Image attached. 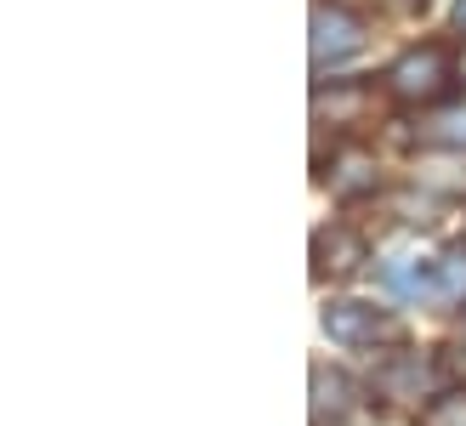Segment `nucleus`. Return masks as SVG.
Listing matches in <instances>:
<instances>
[{"mask_svg":"<svg viewBox=\"0 0 466 426\" xmlns=\"http://www.w3.org/2000/svg\"><path fill=\"white\" fill-rule=\"evenodd\" d=\"M387 91L399 103H438L450 91V52L444 46H410V52L387 68Z\"/></svg>","mask_w":466,"mask_h":426,"instance_id":"1","label":"nucleus"},{"mask_svg":"<svg viewBox=\"0 0 466 426\" xmlns=\"http://www.w3.org/2000/svg\"><path fill=\"white\" fill-rule=\"evenodd\" d=\"M364 46V23L341 6H313V68H336Z\"/></svg>","mask_w":466,"mask_h":426,"instance_id":"2","label":"nucleus"},{"mask_svg":"<svg viewBox=\"0 0 466 426\" xmlns=\"http://www.w3.org/2000/svg\"><path fill=\"white\" fill-rule=\"evenodd\" d=\"M324 336L341 347H370V341L392 336V319H381L370 301H330L324 307Z\"/></svg>","mask_w":466,"mask_h":426,"instance_id":"3","label":"nucleus"},{"mask_svg":"<svg viewBox=\"0 0 466 426\" xmlns=\"http://www.w3.org/2000/svg\"><path fill=\"white\" fill-rule=\"evenodd\" d=\"M376 387L392 398V404H421V398L432 392V364L421 359V352H399V359L376 375Z\"/></svg>","mask_w":466,"mask_h":426,"instance_id":"4","label":"nucleus"},{"mask_svg":"<svg viewBox=\"0 0 466 426\" xmlns=\"http://www.w3.org/2000/svg\"><path fill=\"white\" fill-rule=\"evenodd\" d=\"M359 262H364V239L353 228H319L313 233V273L347 279V273H359Z\"/></svg>","mask_w":466,"mask_h":426,"instance_id":"5","label":"nucleus"},{"mask_svg":"<svg viewBox=\"0 0 466 426\" xmlns=\"http://www.w3.org/2000/svg\"><path fill=\"white\" fill-rule=\"evenodd\" d=\"M347 410H353V381L341 370L313 364V426H336Z\"/></svg>","mask_w":466,"mask_h":426,"instance_id":"6","label":"nucleus"},{"mask_svg":"<svg viewBox=\"0 0 466 426\" xmlns=\"http://www.w3.org/2000/svg\"><path fill=\"white\" fill-rule=\"evenodd\" d=\"M376 188V159H370L364 148H341L336 165H330V194L336 199H359Z\"/></svg>","mask_w":466,"mask_h":426,"instance_id":"7","label":"nucleus"},{"mask_svg":"<svg viewBox=\"0 0 466 426\" xmlns=\"http://www.w3.org/2000/svg\"><path fill=\"white\" fill-rule=\"evenodd\" d=\"M438 301L466 307V245H461V250H450L444 262H438Z\"/></svg>","mask_w":466,"mask_h":426,"instance_id":"8","label":"nucleus"},{"mask_svg":"<svg viewBox=\"0 0 466 426\" xmlns=\"http://www.w3.org/2000/svg\"><path fill=\"white\" fill-rule=\"evenodd\" d=\"M387 284L399 296H427V290H438V279L421 262H387Z\"/></svg>","mask_w":466,"mask_h":426,"instance_id":"9","label":"nucleus"},{"mask_svg":"<svg viewBox=\"0 0 466 426\" xmlns=\"http://www.w3.org/2000/svg\"><path fill=\"white\" fill-rule=\"evenodd\" d=\"M421 426H466V387L432 398V404L421 410Z\"/></svg>","mask_w":466,"mask_h":426,"instance_id":"10","label":"nucleus"},{"mask_svg":"<svg viewBox=\"0 0 466 426\" xmlns=\"http://www.w3.org/2000/svg\"><path fill=\"white\" fill-rule=\"evenodd\" d=\"M455 29L466 35V0H455Z\"/></svg>","mask_w":466,"mask_h":426,"instance_id":"11","label":"nucleus"}]
</instances>
